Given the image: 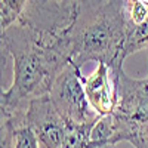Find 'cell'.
Listing matches in <instances>:
<instances>
[{"label":"cell","mask_w":148,"mask_h":148,"mask_svg":"<svg viewBox=\"0 0 148 148\" xmlns=\"http://www.w3.org/2000/svg\"><path fill=\"white\" fill-rule=\"evenodd\" d=\"M2 51L12 58L14 79L0 95L2 125L12 129L27 125L31 101L47 96L55 80L71 62L61 33L16 22L2 31Z\"/></svg>","instance_id":"6da1fadb"},{"label":"cell","mask_w":148,"mask_h":148,"mask_svg":"<svg viewBox=\"0 0 148 148\" xmlns=\"http://www.w3.org/2000/svg\"><path fill=\"white\" fill-rule=\"evenodd\" d=\"M71 62H105L113 68L123 65L127 45V25L120 0H82L67 30L61 31Z\"/></svg>","instance_id":"7a4b0ae2"},{"label":"cell","mask_w":148,"mask_h":148,"mask_svg":"<svg viewBox=\"0 0 148 148\" xmlns=\"http://www.w3.org/2000/svg\"><path fill=\"white\" fill-rule=\"evenodd\" d=\"M52 104L67 121L88 123L95 121L98 116L86 98L82 83V68L70 62L55 80L49 92Z\"/></svg>","instance_id":"3957f363"},{"label":"cell","mask_w":148,"mask_h":148,"mask_svg":"<svg viewBox=\"0 0 148 148\" xmlns=\"http://www.w3.org/2000/svg\"><path fill=\"white\" fill-rule=\"evenodd\" d=\"M27 126L33 130L40 148H64L67 121L49 95L31 101L27 111Z\"/></svg>","instance_id":"277c9868"},{"label":"cell","mask_w":148,"mask_h":148,"mask_svg":"<svg viewBox=\"0 0 148 148\" xmlns=\"http://www.w3.org/2000/svg\"><path fill=\"white\" fill-rule=\"evenodd\" d=\"M119 101L114 116L127 121L148 123V77L133 79L123 65L114 68Z\"/></svg>","instance_id":"5b68a950"},{"label":"cell","mask_w":148,"mask_h":148,"mask_svg":"<svg viewBox=\"0 0 148 148\" xmlns=\"http://www.w3.org/2000/svg\"><path fill=\"white\" fill-rule=\"evenodd\" d=\"M82 83L86 98L98 116H110L114 113L119 93L113 67L105 62H98L92 74H82Z\"/></svg>","instance_id":"8992f818"},{"label":"cell","mask_w":148,"mask_h":148,"mask_svg":"<svg viewBox=\"0 0 148 148\" xmlns=\"http://www.w3.org/2000/svg\"><path fill=\"white\" fill-rule=\"evenodd\" d=\"M80 3L82 0H33L25 16L19 22L61 33L73 22Z\"/></svg>","instance_id":"52a82bcc"},{"label":"cell","mask_w":148,"mask_h":148,"mask_svg":"<svg viewBox=\"0 0 148 148\" xmlns=\"http://www.w3.org/2000/svg\"><path fill=\"white\" fill-rule=\"evenodd\" d=\"M33 0H0V27L2 31L24 19Z\"/></svg>","instance_id":"ba28073f"},{"label":"cell","mask_w":148,"mask_h":148,"mask_svg":"<svg viewBox=\"0 0 148 148\" xmlns=\"http://www.w3.org/2000/svg\"><path fill=\"white\" fill-rule=\"evenodd\" d=\"M14 148H40L33 130L27 125L14 129Z\"/></svg>","instance_id":"9c48e42d"},{"label":"cell","mask_w":148,"mask_h":148,"mask_svg":"<svg viewBox=\"0 0 148 148\" xmlns=\"http://www.w3.org/2000/svg\"><path fill=\"white\" fill-rule=\"evenodd\" d=\"M147 148H148V147H147Z\"/></svg>","instance_id":"30bf717a"}]
</instances>
